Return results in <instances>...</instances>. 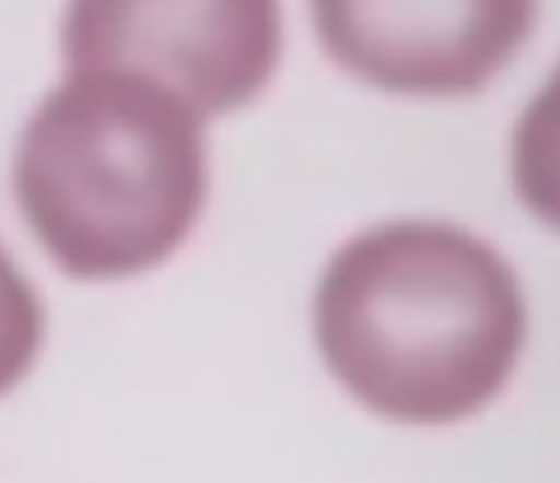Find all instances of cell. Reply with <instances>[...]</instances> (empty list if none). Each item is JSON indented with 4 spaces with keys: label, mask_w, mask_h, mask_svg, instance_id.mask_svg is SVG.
<instances>
[{
    "label": "cell",
    "mask_w": 560,
    "mask_h": 483,
    "mask_svg": "<svg viewBox=\"0 0 560 483\" xmlns=\"http://www.w3.org/2000/svg\"><path fill=\"white\" fill-rule=\"evenodd\" d=\"M12 195L69 279H138L168 263L202 221L207 118L141 76L66 73L23 122Z\"/></svg>",
    "instance_id": "7a4b0ae2"
},
{
    "label": "cell",
    "mask_w": 560,
    "mask_h": 483,
    "mask_svg": "<svg viewBox=\"0 0 560 483\" xmlns=\"http://www.w3.org/2000/svg\"><path fill=\"white\" fill-rule=\"evenodd\" d=\"M325 54L393 96H472L526 46L538 0H310Z\"/></svg>",
    "instance_id": "277c9868"
},
{
    "label": "cell",
    "mask_w": 560,
    "mask_h": 483,
    "mask_svg": "<svg viewBox=\"0 0 560 483\" xmlns=\"http://www.w3.org/2000/svg\"><path fill=\"white\" fill-rule=\"evenodd\" d=\"M46 343V308L8 248L0 244V396L20 388Z\"/></svg>",
    "instance_id": "8992f818"
},
{
    "label": "cell",
    "mask_w": 560,
    "mask_h": 483,
    "mask_svg": "<svg viewBox=\"0 0 560 483\" xmlns=\"http://www.w3.org/2000/svg\"><path fill=\"white\" fill-rule=\"evenodd\" d=\"M313 335L366 411L446 426L500 396L526 343V297L511 263L443 221H393L328 259Z\"/></svg>",
    "instance_id": "6da1fadb"
},
{
    "label": "cell",
    "mask_w": 560,
    "mask_h": 483,
    "mask_svg": "<svg viewBox=\"0 0 560 483\" xmlns=\"http://www.w3.org/2000/svg\"><path fill=\"white\" fill-rule=\"evenodd\" d=\"M66 73H130L199 118L267 92L282 61V0H66Z\"/></svg>",
    "instance_id": "3957f363"
},
{
    "label": "cell",
    "mask_w": 560,
    "mask_h": 483,
    "mask_svg": "<svg viewBox=\"0 0 560 483\" xmlns=\"http://www.w3.org/2000/svg\"><path fill=\"white\" fill-rule=\"evenodd\" d=\"M511 179L526 210L560 228V69L518 118L511 141Z\"/></svg>",
    "instance_id": "5b68a950"
}]
</instances>
